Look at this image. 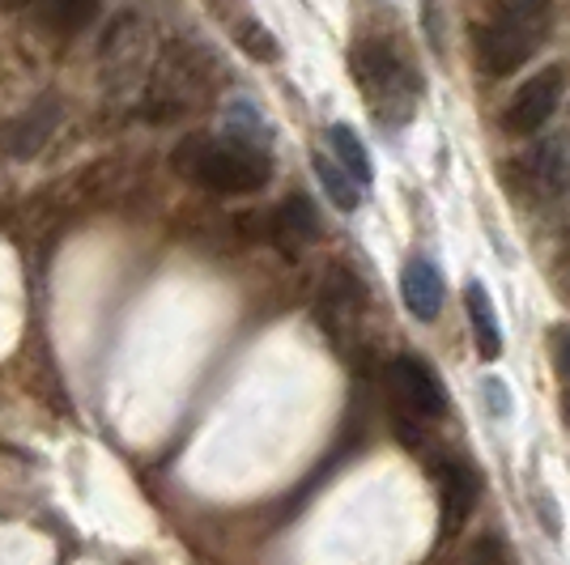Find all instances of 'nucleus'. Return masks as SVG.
<instances>
[{
    "label": "nucleus",
    "instance_id": "nucleus-16",
    "mask_svg": "<svg viewBox=\"0 0 570 565\" xmlns=\"http://www.w3.org/2000/svg\"><path fill=\"white\" fill-rule=\"evenodd\" d=\"M553 349H558V375L570 378V331L567 328L553 336Z\"/></svg>",
    "mask_w": 570,
    "mask_h": 565
},
{
    "label": "nucleus",
    "instance_id": "nucleus-9",
    "mask_svg": "<svg viewBox=\"0 0 570 565\" xmlns=\"http://www.w3.org/2000/svg\"><path fill=\"white\" fill-rule=\"evenodd\" d=\"M464 307H469V324H473V340H476V354L485 361H494L502 354V328H499V315H494V303L485 294V285L473 281L464 289Z\"/></svg>",
    "mask_w": 570,
    "mask_h": 565
},
{
    "label": "nucleus",
    "instance_id": "nucleus-5",
    "mask_svg": "<svg viewBox=\"0 0 570 565\" xmlns=\"http://www.w3.org/2000/svg\"><path fill=\"white\" fill-rule=\"evenodd\" d=\"M430 476L439 480V532L443 536H460L469 515L476 511V497H481V476H476L464 459H434Z\"/></svg>",
    "mask_w": 570,
    "mask_h": 565
},
{
    "label": "nucleus",
    "instance_id": "nucleus-2",
    "mask_svg": "<svg viewBox=\"0 0 570 565\" xmlns=\"http://www.w3.org/2000/svg\"><path fill=\"white\" fill-rule=\"evenodd\" d=\"M357 81L366 90V102L380 111L387 123H401L409 119V107H413V95H417V77L404 65L396 51L387 43H362L354 56Z\"/></svg>",
    "mask_w": 570,
    "mask_h": 565
},
{
    "label": "nucleus",
    "instance_id": "nucleus-3",
    "mask_svg": "<svg viewBox=\"0 0 570 565\" xmlns=\"http://www.w3.org/2000/svg\"><path fill=\"white\" fill-rule=\"evenodd\" d=\"M273 175V162L268 153H261L256 145L247 141H226V145H209L196 162V179L205 188L226 191V196H247V191H261Z\"/></svg>",
    "mask_w": 570,
    "mask_h": 565
},
{
    "label": "nucleus",
    "instance_id": "nucleus-8",
    "mask_svg": "<svg viewBox=\"0 0 570 565\" xmlns=\"http://www.w3.org/2000/svg\"><path fill=\"white\" fill-rule=\"evenodd\" d=\"M401 298H404V307H409V315H417L422 324H430V319L443 310V277H439V268H434L426 256H413L404 264Z\"/></svg>",
    "mask_w": 570,
    "mask_h": 565
},
{
    "label": "nucleus",
    "instance_id": "nucleus-15",
    "mask_svg": "<svg viewBox=\"0 0 570 565\" xmlns=\"http://www.w3.org/2000/svg\"><path fill=\"white\" fill-rule=\"evenodd\" d=\"M238 39L247 43V51H252L256 60H277V39H273L268 30H261V26H243Z\"/></svg>",
    "mask_w": 570,
    "mask_h": 565
},
{
    "label": "nucleus",
    "instance_id": "nucleus-13",
    "mask_svg": "<svg viewBox=\"0 0 570 565\" xmlns=\"http://www.w3.org/2000/svg\"><path fill=\"white\" fill-rule=\"evenodd\" d=\"M277 230H289L294 238H315L320 235V221H315V209H311L303 196H289L277 212Z\"/></svg>",
    "mask_w": 570,
    "mask_h": 565
},
{
    "label": "nucleus",
    "instance_id": "nucleus-11",
    "mask_svg": "<svg viewBox=\"0 0 570 565\" xmlns=\"http://www.w3.org/2000/svg\"><path fill=\"white\" fill-rule=\"evenodd\" d=\"M315 175H320V184H324V191H328V200H333L336 209L354 212L357 200H362V188H357L354 179L341 170V166H333L328 158H315Z\"/></svg>",
    "mask_w": 570,
    "mask_h": 565
},
{
    "label": "nucleus",
    "instance_id": "nucleus-10",
    "mask_svg": "<svg viewBox=\"0 0 570 565\" xmlns=\"http://www.w3.org/2000/svg\"><path fill=\"white\" fill-rule=\"evenodd\" d=\"M328 141H333V153L336 162H341V170L354 179L357 188H371V158H366V145L357 141V132L350 128V123H333L328 128Z\"/></svg>",
    "mask_w": 570,
    "mask_h": 565
},
{
    "label": "nucleus",
    "instance_id": "nucleus-6",
    "mask_svg": "<svg viewBox=\"0 0 570 565\" xmlns=\"http://www.w3.org/2000/svg\"><path fill=\"white\" fill-rule=\"evenodd\" d=\"M387 383H392V396L413 413V417H443L448 413V396H443V383L434 378L422 357H392L387 366Z\"/></svg>",
    "mask_w": 570,
    "mask_h": 565
},
{
    "label": "nucleus",
    "instance_id": "nucleus-17",
    "mask_svg": "<svg viewBox=\"0 0 570 565\" xmlns=\"http://www.w3.org/2000/svg\"><path fill=\"white\" fill-rule=\"evenodd\" d=\"M485 391H490V404H494V413H507V400H502V383H499V378H490V383H485Z\"/></svg>",
    "mask_w": 570,
    "mask_h": 565
},
{
    "label": "nucleus",
    "instance_id": "nucleus-12",
    "mask_svg": "<svg viewBox=\"0 0 570 565\" xmlns=\"http://www.w3.org/2000/svg\"><path fill=\"white\" fill-rule=\"evenodd\" d=\"M98 13V0H43V18L56 30H81L90 26Z\"/></svg>",
    "mask_w": 570,
    "mask_h": 565
},
{
    "label": "nucleus",
    "instance_id": "nucleus-4",
    "mask_svg": "<svg viewBox=\"0 0 570 565\" xmlns=\"http://www.w3.org/2000/svg\"><path fill=\"white\" fill-rule=\"evenodd\" d=\"M562 90H567V72L558 69V65H553V69H541L532 81H523L520 90H515L507 116H502V128H507L511 137H532V132H541L549 123V116L558 111Z\"/></svg>",
    "mask_w": 570,
    "mask_h": 565
},
{
    "label": "nucleus",
    "instance_id": "nucleus-7",
    "mask_svg": "<svg viewBox=\"0 0 570 565\" xmlns=\"http://www.w3.org/2000/svg\"><path fill=\"white\" fill-rule=\"evenodd\" d=\"M523 179L537 196H567L570 191V137H549L523 158Z\"/></svg>",
    "mask_w": 570,
    "mask_h": 565
},
{
    "label": "nucleus",
    "instance_id": "nucleus-18",
    "mask_svg": "<svg viewBox=\"0 0 570 565\" xmlns=\"http://www.w3.org/2000/svg\"><path fill=\"white\" fill-rule=\"evenodd\" d=\"M562 285H567V294H570V247H567V256H562Z\"/></svg>",
    "mask_w": 570,
    "mask_h": 565
},
{
    "label": "nucleus",
    "instance_id": "nucleus-1",
    "mask_svg": "<svg viewBox=\"0 0 570 565\" xmlns=\"http://www.w3.org/2000/svg\"><path fill=\"white\" fill-rule=\"evenodd\" d=\"M549 34V0H490L485 22L473 30L476 60L490 77L523 69Z\"/></svg>",
    "mask_w": 570,
    "mask_h": 565
},
{
    "label": "nucleus",
    "instance_id": "nucleus-14",
    "mask_svg": "<svg viewBox=\"0 0 570 565\" xmlns=\"http://www.w3.org/2000/svg\"><path fill=\"white\" fill-rule=\"evenodd\" d=\"M464 565H511V553L499 536H476L473 548L464 553Z\"/></svg>",
    "mask_w": 570,
    "mask_h": 565
}]
</instances>
